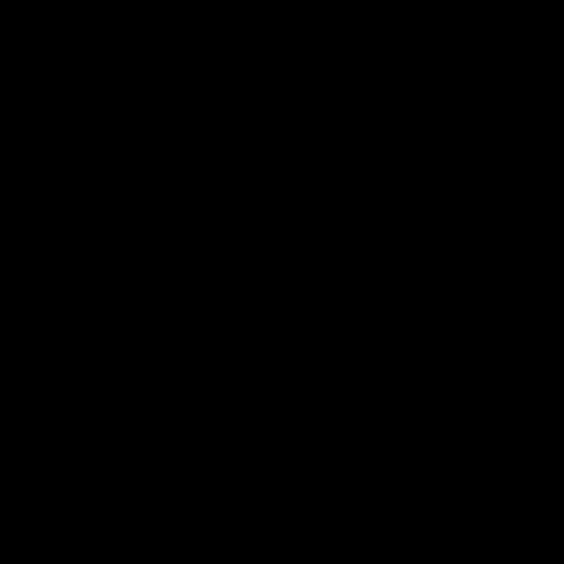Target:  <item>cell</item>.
I'll return each mask as SVG.
<instances>
[]
</instances>
